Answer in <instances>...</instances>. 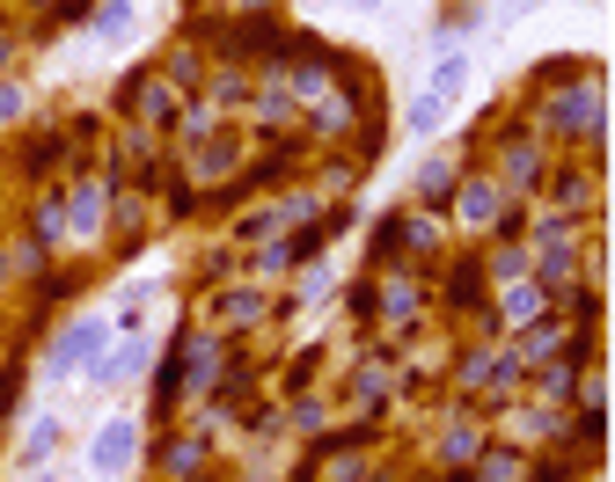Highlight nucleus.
Returning <instances> with one entry per match:
<instances>
[{"instance_id":"f8f14e48","label":"nucleus","mask_w":615,"mask_h":482,"mask_svg":"<svg viewBox=\"0 0 615 482\" xmlns=\"http://www.w3.org/2000/svg\"><path fill=\"white\" fill-rule=\"evenodd\" d=\"M447 190H455V161H425V169H418V198H425V205H439Z\"/></svg>"},{"instance_id":"9d476101","label":"nucleus","mask_w":615,"mask_h":482,"mask_svg":"<svg viewBox=\"0 0 615 482\" xmlns=\"http://www.w3.org/2000/svg\"><path fill=\"white\" fill-rule=\"evenodd\" d=\"M476 482H527V468H520V453H476Z\"/></svg>"},{"instance_id":"ddd939ff","label":"nucleus","mask_w":615,"mask_h":482,"mask_svg":"<svg viewBox=\"0 0 615 482\" xmlns=\"http://www.w3.org/2000/svg\"><path fill=\"white\" fill-rule=\"evenodd\" d=\"M572 388H579V380H572V365H543V380H535V395H543L549 410H557V402H572Z\"/></svg>"},{"instance_id":"6e6552de","label":"nucleus","mask_w":615,"mask_h":482,"mask_svg":"<svg viewBox=\"0 0 615 482\" xmlns=\"http://www.w3.org/2000/svg\"><path fill=\"white\" fill-rule=\"evenodd\" d=\"M484 271H492L498 285H513V278L535 271V249H513V241H506V249H492V257H484Z\"/></svg>"},{"instance_id":"423d86ee","label":"nucleus","mask_w":615,"mask_h":482,"mask_svg":"<svg viewBox=\"0 0 615 482\" xmlns=\"http://www.w3.org/2000/svg\"><path fill=\"white\" fill-rule=\"evenodd\" d=\"M543 308H549V293L535 285V278H513V285H506V300H498L506 329H535V322H543Z\"/></svg>"},{"instance_id":"f03ea898","label":"nucleus","mask_w":615,"mask_h":482,"mask_svg":"<svg viewBox=\"0 0 615 482\" xmlns=\"http://www.w3.org/2000/svg\"><path fill=\"white\" fill-rule=\"evenodd\" d=\"M103 351H110V322L103 314H81V322H67V337L52 344V373H96L103 365Z\"/></svg>"},{"instance_id":"aec40b11","label":"nucleus","mask_w":615,"mask_h":482,"mask_svg":"<svg viewBox=\"0 0 615 482\" xmlns=\"http://www.w3.org/2000/svg\"><path fill=\"white\" fill-rule=\"evenodd\" d=\"M220 322H228V329H249V322H257V300H249V293H235L228 308H220Z\"/></svg>"},{"instance_id":"9b49d317","label":"nucleus","mask_w":615,"mask_h":482,"mask_svg":"<svg viewBox=\"0 0 615 482\" xmlns=\"http://www.w3.org/2000/svg\"><path fill=\"white\" fill-rule=\"evenodd\" d=\"M103 227V183H81L73 190V234H96Z\"/></svg>"},{"instance_id":"4468645a","label":"nucleus","mask_w":615,"mask_h":482,"mask_svg":"<svg viewBox=\"0 0 615 482\" xmlns=\"http://www.w3.org/2000/svg\"><path fill=\"white\" fill-rule=\"evenodd\" d=\"M535 169H543V147L513 139V147H506V175H513V183H535Z\"/></svg>"},{"instance_id":"7ed1b4c3","label":"nucleus","mask_w":615,"mask_h":482,"mask_svg":"<svg viewBox=\"0 0 615 482\" xmlns=\"http://www.w3.org/2000/svg\"><path fill=\"white\" fill-rule=\"evenodd\" d=\"M132 453H140V424H132V416H110V424L88 439V468H96V475H125Z\"/></svg>"},{"instance_id":"1a4fd4ad","label":"nucleus","mask_w":615,"mask_h":482,"mask_svg":"<svg viewBox=\"0 0 615 482\" xmlns=\"http://www.w3.org/2000/svg\"><path fill=\"white\" fill-rule=\"evenodd\" d=\"M52 446H59V424H52V416H37V424L22 431V468H44V461H52Z\"/></svg>"},{"instance_id":"f3484780","label":"nucleus","mask_w":615,"mask_h":482,"mask_svg":"<svg viewBox=\"0 0 615 482\" xmlns=\"http://www.w3.org/2000/svg\"><path fill=\"white\" fill-rule=\"evenodd\" d=\"M125 22H132V0H103V22H96V37H125Z\"/></svg>"},{"instance_id":"412c9836","label":"nucleus","mask_w":615,"mask_h":482,"mask_svg":"<svg viewBox=\"0 0 615 482\" xmlns=\"http://www.w3.org/2000/svg\"><path fill=\"white\" fill-rule=\"evenodd\" d=\"M16 110H22V96L16 88H0V118H16Z\"/></svg>"},{"instance_id":"0eeeda50","label":"nucleus","mask_w":615,"mask_h":482,"mask_svg":"<svg viewBox=\"0 0 615 482\" xmlns=\"http://www.w3.org/2000/svg\"><path fill=\"white\" fill-rule=\"evenodd\" d=\"M564 337H572L564 322H535V329L520 337V351H513V359H520V365H543V359H557V351H564Z\"/></svg>"},{"instance_id":"dca6fc26","label":"nucleus","mask_w":615,"mask_h":482,"mask_svg":"<svg viewBox=\"0 0 615 482\" xmlns=\"http://www.w3.org/2000/svg\"><path fill=\"white\" fill-rule=\"evenodd\" d=\"M476 453H484V431H476V424L447 431V461H476Z\"/></svg>"},{"instance_id":"a211bd4d","label":"nucleus","mask_w":615,"mask_h":482,"mask_svg":"<svg viewBox=\"0 0 615 482\" xmlns=\"http://www.w3.org/2000/svg\"><path fill=\"white\" fill-rule=\"evenodd\" d=\"M388 308H396V322H410V308H418V285H410V278H388Z\"/></svg>"},{"instance_id":"2eb2a0df","label":"nucleus","mask_w":615,"mask_h":482,"mask_svg":"<svg viewBox=\"0 0 615 482\" xmlns=\"http://www.w3.org/2000/svg\"><path fill=\"white\" fill-rule=\"evenodd\" d=\"M549 198H557V212H586V205H594V183H586V175H564Z\"/></svg>"},{"instance_id":"4be33fe9","label":"nucleus","mask_w":615,"mask_h":482,"mask_svg":"<svg viewBox=\"0 0 615 482\" xmlns=\"http://www.w3.org/2000/svg\"><path fill=\"white\" fill-rule=\"evenodd\" d=\"M37 482H52V475H37Z\"/></svg>"},{"instance_id":"20e7f679","label":"nucleus","mask_w":615,"mask_h":482,"mask_svg":"<svg viewBox=\"0 0 615 482\" xmlns=\"http://www.w3.org/2000/svg\"><path fill=\"white\" fill-rule=\"evenodd\" d=\"M549 118H557V132L594 139V132H601V81H572V88L557 96V110H549Z\"/></svg>"},{"instance_id":"f257e3e1","label":"nucleus","mask_w":615,"mask_h":482,"mask_svg":"<svg viewBox=\"0 0 615 482\" xmlns=\"http://www.w3.org/2000/svg\"><path fill=\"white\" fill-rule=\"evenodd\" d=\"M462 81H469V59H462V52H447V59L433 67V81H425V96L410 103V132H433V124L447 118V110H455Z\"/></svg>"},{"instance_id":"6ab92c4d","label":"nucleus","mask_w":615,"mask_h":482,"mask_svg":"<svg viewBox=\"0 0 615 482\" xmlns=\"http://www.w3.org/2000/svg\"><path fill=\"white\" fill-rule=\"evenodd\" d=\"M543 424H549L543 410H520V416H513V439H520V446H535V439H549Z\"/></svg>"},{"instance_id":"39448f33","label":"nucleus","mask_w":615,"mask_h":482,"mask_svg":"<svg viewBox=\"0 0 615 482\" xmlns=\"http://www.w3.org/2000/svg\"><path fill=\"white\" fill-rule=\"evenodd\" d=\"M462 227H492V220H506V190L492 183V175H476V183H462Z\"/></svg>"}]
</instances>
